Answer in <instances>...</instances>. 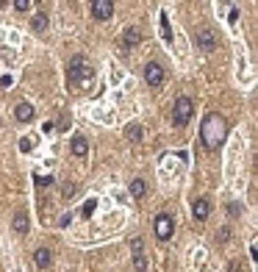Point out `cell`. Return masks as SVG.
I'll list each match as a JSON object with an SVG mask.
<instances>
[{"mask_svg": "<svg viewBox=\"0 0 258 272\" xmlns=\"http://www.w3.org/2000/svg\"><path fill=\"white\" fill-rule=\"evenodd\" d=\"M225 134H228V122H225L222 114L211 111V114L203 117V122H200V142H203L206 150L216 153V150L222 147V142H225Z\"/></svg>", "mask_w": 258, "mask_h": 272, "instance_id": "cell-1", "label": "cell"}, {"mask_svg": "<svg viewBox=\"0 0 258 272\" xmlns=\"http://www.w3.org/2000/svg\"><path fill=\"white\" fill-rule=\"evenodd\" d=\"M89 78H95V67L84 59V56H72L67 61V81L69 84H84Z\"/></svg>", "mask_w": 258, "mask_h": 272, "instance_id": "cell-2", "label": "cell"}, {"mask_svg": "<svg viewBox=\"0 0 258 272\" xmlns=\"http://www.w3.org/2000/svg\"><path fill=\"white\" fill-rule=\"evenodd\" d=\"M192 117H194V100L192 97H178L175 106H172V122L175 125H189Z\"/></svg>", "mask_w": 258, "mask_h": 272, "instance_id": "cell-3", "label": "cell"}, {"mask_svg": "<svg viewBox=\"0 0 258 272\" xmlns=\"http://www.w3.org/2000/svg\"><path fill=\"white\" fill-rule=\"evenodd\" d=\"M153 230H155V236L161 239V242H170L172 233H175V220H172L170 214H155Z\"/></svg>", "mask_w": 258, "mask_h": 272, "instance_id": "cell-4", "label": "cell"}, {"mask_svg": "<svg viewBox=\"0 0 258 272\" xmlns=\"http://www.w3.org/2000/svg\"><path fill=\"white\" fill-rule=\"evenodd\" d=\"M89 11H92V17H95L97 23H106V20L114 17V3L111 0H92V3H89Z\"/></svg>", "mask_w": 258, "mask_h": 272, "instance_id": "cell-5", "label": "cell"}, {"mask_svg": "<svg viewBox=\"0 0 258 272\" xmlns=\"http://www.w3.org/2000/svg\"><path fill=\"white\" fill-rule=\"evenodd\" d=\"M164 78H167L164 64H158V61H147V64H145V81H147V86H161Z\"/></svg>", "mask_w": 258, "mask_h": 272, "instance_id": "cell-6", "label": "cell"}, {"mask_svg": "<svg viewBox=\"0 0 258 272\" xmlns=\"http://www.w3.org/2000/svg\"><path fill=\"white\" fill-rule=\"evenodd\" d=\"M194 45H197L203 53H211V50H216V34L211 31V28H203V31H197L194 34Z\"/></svg>", "mask_w": 258, "mask_h": 272, "instance_id": "cell-7", "label": "cell"}, {"mask_svg": "<svg viewBox=\"0 0 258 272\" xmlns=\"http://www.w3.org/2000/svg\"><path fill=\"white\" fill-rule=\"evenodd\" d=\"M192 214H194V220L206 222L208 214H211V200H208V197H197V200H194V205H192Z\"/></svg>", "mask_w": 258, "mask_h": 272, "instance_id": "cell-8", "label": "cell"}, {"mask_svg": "<svg viewBox=\"0 0 258 272\" xmlns=\"http://www.w3.org/2000/svg\"><path fill=\"white\" fill-rule=\"evenodd\" d=\"M31 28H34V34H39V36L47 34V28H50V17H47V11H36L34 20H31Z\"/></svg>", "mask_w": 258, "mask_h": 272, "instance_id": "cell-9", "label": "cell"}, {"mask_svg": "<svg viewBox=\"0 0 258 272\" xmlns=\"http://www.w3.org/2000/svg\"><path fill=\"white\" fill-rule=\"evenodd\" d=\"M28 228H31V222H28V214H25V211H17L14 217H11V230H14V233L25 236Z\"/></svg>", "mask_w": 258, "mask_h": 272, "instance_id": "cell-10", "label": "cell"}, {"mask_svg": "<svg viewBox=\"0 0 258 272\" xmlns=\"http://www.w3.org/2000/svg\"><path fill=\"white\" fill-rule=\"evenodd\" d=\"M69 150H72V156H78V159H86V156H89V142H86L84 136H72Z\"/></svg>", "mask_w": 258, "mask_h": 272, "instance_id": "cell-11", "label": "cell"}, {"mask_svg": "<svg viewBox=\"0 0 258 272\" xmlns=\"http://www.w3.org/2000/svg\"><path fill=\"white\" fill-rule=\"evenodd\" d=\"M34 114H36L34 106H31V103H25V100L14 106V117H17L20 122H31V119H34Z\"/></svg>", "mask_w": 258, "mask_h": 272, "instance_id": "cell-12", "label": "cell"}, {"mask_svg": "<svg viewBox=\"0 0 258 272\" xmlns=\"http://www.w3.org/2000/svg\"><path fill=\"white\" fill-rule=\"evenodd\" d=\"M139 42H142V34H139L136 28H125V31H122V47H125V50L136 47Z\"/></svg>", "mask_w": 258, "mask_h": 272, "instance_id": "cell-13", "label": "cell"}, {"mask_svg": "<svg viewBox=\"0 0 258 272\" xmlns=\"http://www.w3.org/2000/svg\"><path fill=\"white\" fill-rule=\"evenodd\" d=\"M53 261V253L47 250V247H36V253H34V264L39 267V270H47Z\"/></svg>", "mask_w": 258, "mask_h": 272, "instance_id": "cell-14", "label": "cell"}, {"mask_svg": "<svg viewBox=\"0 0 258 272\" xmlns=\"http://www.w3.org/2000/svg\"><path fill=\"white\" fill-rule=\"evenodd\" d=\"M130 197H136V200H142V197L147 195V181L145 178H133L130 181V186H128Z\"/></svg>", "mask_w": 258, "mask_h": 272, "instance_id": "cell-15", "label": "cell"}, {"mask_svg": "<svg viewBox=\"0 0 258 272\" xmlns=\"http://www.w3.org/2000/svg\"><path fill=\"white\" fill-rule=\"evenodd\" d=\"M125 136H128L130 142H142L145 131H142V125H139V122H130V125H125Z\"/></svg>", "mask_w": 258, "mask_h": 272, "instance_id": "cell-16", "label": "cell"}, {"mask_svg": "<svg viewBox=\"0 0 258 272\" xmlns=\"http://www.w3.org/2000/svg\"><path fill=\"white\" fill-rule=\"evenodd\" d=\"M133 272H147V258L142 253L133 255Z\"/></svg>", "mask_w": 258, "mask_h": 272, "instance_id": "cell-17", "label": "cell"}, {"mask_svg": "<svg viewBox=\"0 0 258 272\" xmlns=\"http://www.w3.org/2000/svg\"><path fill=\"white\" fill-rule=\"evenodd\" d=\"M228 239H231V228H219V230H216V245H225Z\"/></svg>", "mask_w": 258, "mask_h": 272, "instance_id": "cell-18", "label": "cell"}, {"mask_svg": "<svg viewBox=\"0 0 258 272\" xmlns=\"http://www.w3.org/2000/svg\"><path fill=\"white\" fill-rule=\"evenodd\" d=\"M11 6H14L17 11H28V9H31V0H14Z\"/></svg>", "mask_w": 258, "mask_h": 272, "instance_id": "cell-19", "label": "cell"}, {"mask_svg": "<svg viewBox=\"0 0 258 272\" xmlns=\"http://www.w3.org/2000/svg\"><path fill=\"white\" fill-rule=\"evenodd\" d=\"M50 183H53L50 175H36V186H50Z\"/></svg>", "mask_w": 258, "mask_h": 272, "instance_id": "cell-20", "label": "cell"}, {"mask_svg": "<svg viewBox=\"0 0 258 272\" xmlns=\"http://www.w3.org/2000/svg\"><path fill=\"white\" fill-rule=\"evenodd\" d=\"M142 247H145V242H142V239H133V242H130V250H133V255L142 253Z\"/></svg>", "mask_w": 258, "mask_h": 272, "instance_id": "cell-21", "label": "cell"}, {"mask_svg": "<svg viewBox=\"0 0 258 272\" xmlns=\"http://www.w3.org/2000/svg\"><path fill=\"white\" fill-rule=\"evenodd\" d=\"M95 200H86V203H84V217H89V214H92V211H95Z\"/></svg>", "mask_w": 258, "mask_h": 272, "instance_id": "cell-22", "label": "cell"}, {"mask_svg": "<svg viewBox=\"0 0 258 272\" xmlns=\"http://www.w3.org/2000/svg\"><path fill=\"white\" fill-rule=\"evenodd\" d=\"M161 28H164V39H167V42H170V39H172V34H170V25H167V17H161Z\"/></svg>", "mask_w": 258, "mask_h": 272, "instance_id": "cell-23", "label": "cell"}, {"mask_svg": "<svg viewBox=\"0 0 258 272\" xmlns=\"http://www.w3.org/2000/svg\"><path fill=\"white\" fill-rule=\"evenodd\" d=\"M228 214H231V217H239V214H241V205H239V203H231V205H228Z\"/></svg>", "mask_w": 258, "mask_h": 272, "instance_id": "cell-24", "label": "cell"}, {"mask_svg": "<svg viewBox=\"0 0 258 272\" xmlns=\"http://www.w3.org/2000/svg\"><path fill=\"white\" fill-rule=\"evenodd\" d=\"M228 17H231V23H236V20H239V9L233 6V9H231V14H228Z\"/></svg>", "mask_w": 258, "mask_h": 272, "instance_id": "cell-25", "label": "cell"}]
</instances>
